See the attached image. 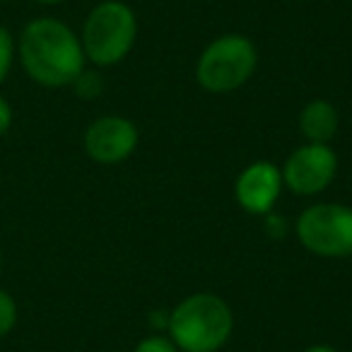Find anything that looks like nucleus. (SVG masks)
<instances>
[{
    "mask_svg": "<svg viewBox=\"0 0 352 352\" xmlns=\"http://www.w3.org/2000/svg\"><path fill=\"white\" fill-rule=\"evenodd\" d=\"M73 85H75V89H78V92L82 94L85 99L94 97V94L99 92V78L94 73H87V70H82Z\"/></svg>",
    "mask_w": 352,
    "mask_h": 352,
    "instance_id": "13",
    "label": "nucleus"
},
{
    "mask_svg": "<svg viewBox=\"0 0 352 352\" xmlns=\"http://www.w3.org/2000/svg\"><path fill=\"white\" fill-rule=\"evenodd\" d=\"M17 56L25 73L41 87H65L85 70V51L75 32L56 17H36L22 30Z\"/></svg>",
    "mask_w": 352,
    "mask_h": 352,
    "instance_id": "1",
    "label": "nucleus"
},
{
    "mask_svg": "<svg viewBox=\"0 0 352 352\" xmlns=\"http://www.w3.org/2000/svg\"><path fill=\"white\" fill-rule=\"evenodd\" d=\"M0 265H3V251H0Z\"/></svg>",
    "mask_w": 352,
    "mask_h": 352,
    "instance_id": "17",
    "label": "nucleus"
},
{
    "mask_svg": "<svg viewBox=\"0 0 352 352\" xmlns=\"http://www.w3.org/2000/svg\"><path fill=\"white\" fill-rule=\"evenodd\" d=\"M256 65H258V51L254 41L241 34H225L201 54L196 80L208 92H234L249 82L251 75L256 73Z\"/></svg>",
    "mask_w": 352,
    "mask_h": 352,
    "instance_id": "4",
    "label": "nucleus"
},
{
    "mask_svg": "<svg viewBox=\"0 0 352 352\" xmlns=\"http://www.w3.org/2000/svg\"><path fill=\"white\" fill-rule=\"evenodd\" d=\"M138 36V22L133 10L121 0H104L87 15L82 27L85 58L99 68L116 65L128 56Z\"/></svg>",
    "mask_w": 352,
    "mask_h": 352,
    "instance_id": "3",
    "label": "nucleus"
},
{
    "mask_svg": "<svg viewBox=\"0 0 352 352\" xmlns=\"http://www.w3.org/2000/svg\"><path fill=\"white\" fill-rule=\"evenodd\" d=\"M297 236L304 249L323 258L352 256V208L316 203L297 220Z\"/></svg>",
    "mask_w": 352,
    "mask_h": 352,
    "instance_id": "5",
    "label": "nucleus"
},
{
    "mask_svg": "<svg viewBox=\"0 0 352 352\" xmlns=\"http://www.w3.org/2000/svg\"><path fill=\"white\" fill-rule=\"evenodd\" d=\"M138 147V128L123 116H102L85 131V152L99 164H118Z\"/></svg>",
    "mask_w": 352,
    "mask_h": 352,
    "instance_id": "7",
    "label": "nucleus"
},
{
    "mask_svg": "<svg viewBox=\"0 0 352 352\" xmlns=\"http://www.w3.org/2000/svg\"><path fill=\"white\" fill-rule=\"evenodd\" d=\"M17 326V302L10 292L0 287V338H6Z\"/></svg>",
    "mask_w": 352,
    "mask_h": 352,
    "instance_id": "11",
    "label": "nucleus"
},
{
    "mask_svg": "<svg viewBox=\"0 0 352 352\" xmlns=\"http://www.w3.org/2000/svg\"><path fill=\"white\" fill-rule=\"evenodd\" d=\"M299 131L309 142L328 145L338 131V111L326 99H314L299 113Z\"/></svg>",
    "mask_w": 352,
    "mask_h": 352,
    "instance_id": "9",
    "label": "nucleus"
},
{
    "mask_svg": "<svg viewBox=\"0 0 352 352\" xmlns=\"http://www.w3.org/2000/svg\"><path fill=\"white\" fill-rule=\"evenodd\" d=\"M15 39H12L10 30L0 25V85L6 82L8 75L12 70V60H15Z\"/></svg>",
    "mask_w": 352,
    "mask_h": 352,
    "instance_id": "10",
    "label": "nucleus"
},
{
    "mask_svg": "<svg viewBox=\"0 0 352 352\" xmlns=\"http://www.w3.org/2000/svg\"><path fill=\"white\" fill-rule=\"evenodd\" d=\"M304 352H338L336 347H331V345H311V347H307Z\"/></svg>",
    "mask_w": 352,
    "mask_h": 352,
    "instance_id": "15",
    "label": "nucleus"
},
{
    "mask_svg": "<svg viewBox=\"0 0 352 352\" xmlns=\"http://www.w3.org/2000/svg\"><path fill=\"white\" fill-rule=\"evenodd\" d=\"M12 126V107L6 97H0V138L6 135Z\"/></svg>",
    "mask_w": 352,
    "mask_h": 352,
    "instance_id": "14",
    "label": "nucleus"
},
{
    "mask_svg": "<svg viewBox=\"0 0 352 352\" xmlns=\"http://www.w3.org/2000/svg\"><path fill=\"white\" fill-rule=\"evenodd\" d=\"M234 316L225 299L198 292L184 299L169 316L171 342L184 352H215L227 342Z\"/></svg>",
    "mask_w": 352,
    "mask_h": 352,
    "instance_id": "2",
    "label": "nucleus"
},
{
    "mask_svg": "<svg viewBox=\"0 0 352 352\" xmlns=\"http://www.w3.org/2000/svg\"><path fill=\"white\" fill-rule=\"evenodd\" d=\"M34 3H41V6H56V3H63V0H34Z\"/></svg>",
    "mask_w": 352,
    "mask_h": 352,
    "instance_id": "16",
    "label": "nucleus"
},
{
    "mask_svg": "<svg viewBox=\"0 0 352 352\" xmlns=\"http://www.w3.org/2000/svg\"><path fill=\"white\" fill-rule=\"evenodd\" d=\"M283 188V171L270 162H256L246 166L234 184V196L246 212L263 215L275 206Z\"/></svg>",
    "mask_w": 352,
    "mask_h": 352,
    "instance_id": "8",
    "label": "nucleus"
},
{
    "mask_svg": "<svg viewBox=\"0 0 352 352\" xmlns=\"http://www.w3.org/2000/svg\"><path fill=\"white\" fill-rule=\"evenodd\" d=\"M338 157L328 145L309 142L304 147H297L287 157L283 166V182L289 191L299 196H316L326 191L331 182L336 179Z\"/></svg>",
    "mask_w": 352,
    "mask_h": 352,
    "instance_id": "6",
    "label": "nucleus"
},
{
    "mask_svg": "<svg viewBox=\"0 0 352 352\" xmlns=\"http://www.w3.org/2000/svg\"><path fill=\"white\" fill-rule=\"evenodd\" d=\"M133 352H179V347H176L169 338L150 336V338H145V340L138 342Z\"/></svg>",
    "mask_w": 352,
    "mask_h": 352,
    "instance_id": "12",
    "label": "nucleus"
}]
</instances>
